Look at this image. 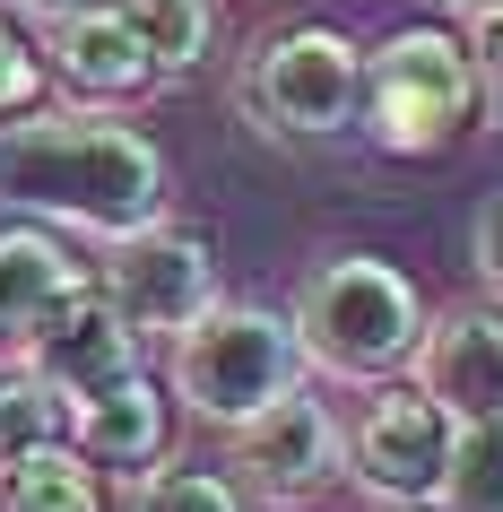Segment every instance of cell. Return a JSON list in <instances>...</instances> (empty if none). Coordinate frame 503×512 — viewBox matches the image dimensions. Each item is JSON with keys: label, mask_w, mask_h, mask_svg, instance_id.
I'll return each instance as SVG.
<instances>
[{"label": "cell", "mask_w": 503, "mask_h": 512, "mask_svg": "<svg viewBox=\"0 0 503 512\" xmlns=\"http://www.w3.org/2000/svg\"><path fill=\"white\" fill-rule=\"evenodd\" d=\"M18 365L44 374L61 400L79 408V400H96V391H113L122 374H139V339L122 330V313H113V304L96 296V278H87L79 296H61L53 313H44V330L18 348Z\"/></svg>", "instance_id": "10"}, {"label": "cell", "mask_w": 503, "mask_h": 512, "mask_svg": "<svg viewBox=\"0 0 503 512\" xmlns=\"http://www.w3.org/2000/svg\"><path fill=\"white\" fill-rule=\"evenodd\" d=\"M87 287V261H70L61 252L53 226H0V356H18L44 330V313H53L61 296H79Z\"/></svg>", "instance_id": "12"}, {"label": "cell", "mask_w": 503, "mask_h": 512, "mask_svg": "<svg viewBox=\"0 0 503 512\" xmlns=\"http://www.w3.org/2000/svg\"><path fill=\"white\" fill-rule=\"evenodd\" d=\"M53 70H61V87H70L79 105H131V96L157 87V61L139 53L131 18H122L113 0H87L79 18L53 27Z\"/></svg>", "instance_id": "11"}, {"label": "cell", "mask_w": 503, "mask_h": 512, "mask_svg": "<svg viewBox=\"0 0 503 512\" xmlns=\"http://www.w3.org/2000/svg\"><path fill=\"white\" fill-rule=\"evenodd\" d=\"M131 512H252L226 469H191V460H157L131 478Z\"/></svg>", "instance_id": "17"}, {"label": "cell", "mask_w": 503, "mask_h": 512, "mask_svg": "<svg viewBox=\"0 0 503 512\" xmlns=\"http://www.w3.org/2000/svg\"><path fill=\"white\" fill-rule=\"evenodd\" d=\"M0 200L18 217L122 243L165 226L174 191H165V157L148 131L113 122L105 105H61V113L0 122Z\"/></svg>", "instance_id": "1"}, {"label": "cell", "mask_w": 503, "mask_h": 512, "mask_svg": "<svg viewBox=\"0 0 503 512\" xmlns=\"http://www.w3.org/2000/svg\"><path fill=\"white\" fill-rule=\"evenodd\" d=\"M304 374H313V365H304V339H295L287 313H269V304H226V296L174 339V356H165V391L217 434L252 426L261 408H278L287 391H304Z\"/></svg>", "instance_id": "3"}, {"label": "cell", "mask_w": 503, "mask_h": 512, "mask_svg": "<svg viewBox=\"0 0 503 512\" xmlns=\"http://www.w3.org/2000/svg\"><path fill=\"white\" fill-rule=\"evenodd\" d=\"M486 105L477 96V53H460V35L443 27H399L391 44L365 53V139L382 157H434L469 131V113Z\"/></svg>", "instance_id": "4"}, {"label": "cell", "mask_w": 503, "mask_h": 512, "mask_svg": "<svg viewBox=\"0 0 503 512\" xmlns=\"http://www.w3.org/2000/svg\"><path fill=\"white\" fill-rule=\"evenodd\" d=\"M295 339L304 365L330 382H399L417 365L425 339V296L417 278L391 270L382 252H330L304 287H295Z\"/></svg>", "instance_id": "2"}, {"label": "cell", "mask_w": 503, "mask_h": 512, "mask_svg": "<svg viewBox=\"0 0 503 512\" xmlns=\"http://www.w3.org/2000/svg\"><path fill=\"white\" fill-rule=\"evenodd\" d=\"M477 278H486V287H495L503 296V200H486V209H477Z\"/></svg>", "instance_id": "20"}, {"label": "cell", "mask_w": 503, "mask_h": 512, "mask_svg": "<svg viewBox=\"0 0 503 512\" xmlns=\"http://www.w3.org/2000/svg\"><path fill=\"white\" fill-rule=\"evenodd\" d=\"M235 105L261 122L269 139H287V148H321V139H339L365 105V44L339 27H287L269 35L261 53L243 61L235 79Z\"/></svg>", "instance_id": "5"}, {"label": "cell", "mask_w": 503, "mask_h": 512, "mask_svg": "<svg viewBox=\"0 0 503 512\" xmlns=\"http://www.w3.org/2000/svg\"><path fill=\"white\" fill-rule=\"evenodd\" d=\"M131 18L139 53L157 61V79H191L217 44V0H113Z\"/></svg>", "instance_id": "15"}, {"label": "cell", "mask_w": 503, "mask_h": 512, "mask_svg": "<svg viewBox=\"0 0 503 512\" xmlns=\"http://www.w3.org/2000/svg\"><path fill=\"white\" fill-rule=\"evenodd\" d=\"M70 443H79L96 469H122V478L157 469L165 460V391L148 374H122L113 391H96V400L70 408Z\"/></svg>", "instance_id": "13"}, {"label": "cell", "mask_w": 503, "mask_h": 512, "mask_svg": "<svg viewBox=\"0 0 503 512\" xmlns=\"http://www.w3.org/2000/svg\"><path fill=\"white\" fill-rule=\"evenodd\" d=\"M87 278H96V296L122 313V330H131L139 348H148V339L174 348V339L217 304V261H209V243L183 235V226H148V235L105 243V261Z\"/></svg>", "instance_id": "7"}, {"label": "cell", "mask_w": 503, "mask_h": 512, "mask_svg": "<svg viewBox=\"0 0 503 512\" xmlns=\"http://www.w3.org/2000/svg\"><path fill=\"white\" fill-rule=\"evenodd\" d=\"M339 469H347V426L330 417L321 391H287L252 426H235V486L261 504H287V512L313 504Z\"/></svg>", "instance_id": "8"}, {"label": "cell", "mask_w": 503, "mask_h": 512, "mask_svg": "<svg viewBox=\"0 0 503 512\" xmlns=\"http://www.w3.org/2000/svg\"><path fill=\"white\" fill-rule=\"evenodd\" d=\"M35 96H44V70H35V53L18 44L9 9H0V122L9 113H35Z\"/></svg>", "instance_id": "19"}, {"label": "cell", "mask_w": 503, "mask_h": 512, "mask_svg": "<svg viewBox=\"0 0 503 512\" xmlns=\"http://www.w3.org/2000/svg\"><path fill=\"white\" fill-rule=\"evenodd\" d=\"M477 96H486V113L503 122V18L486 27V44H477Z\"/></svg>", "instance_id": "21"}, {"label": "cell", "mask_w": 503, "mask_h": 512, "mask_svg": "<svg viewBox=\"0 0 503 512\" xmlns=\"http://www.w3.org/2000/svg\"><path fill=\"white\" fill-rule=\"evenodd\" d=\"M417 391L451 426H503V313L495 304H443L417 339Z\"/></svg>", "instance_id": "9"}, {"label": "cell", "mask_w": 503, "mask_h": 512, "mask_svg": "<svg viewBox=\"0 0 503 512\" xmlns=\"http://www.w3.org/2000/svg\"><path fill=\"white\" fill-rule=\"evenodd\" d=\"M0 9H18V18H35V27H61V18H79L87 0H0Z\"/></svg>", "instance_id": "22"}, {"label": "cell", "mask_w": 503, "mask_h": 512, "mask_svg": "<svg viewBox=\"0 0 503 512\" xmlns=\"http://www.w3.org/2000/svg\"><path fill=\"white\" fill-rule=\"evenodd\" d=\"M0 512H105L96 460L79 443H44V452L0 460Z\"/></svg>", "instance_id": "14"}, {"label": "cell", "mask_w": 503, "mask_h": 512, "mask_svg": "<svg viewBox=\"0 0 503 512\" xmlns=\"http://www.w3.org/2000/svg\"><path fill=\"white\" fill-rule=\"evenodd\" d=\"M44 443H70V400H61L44 374L9 365V374H0V460L44 452Z\"/></svg>", "instance_id": "16"}, {"label": "cell", "mask_w": 503, "mask_h": 512, "mask_svg": "<svg viewBox=\"0 0 503 512\" xmlns=\"http://www.w3.org/2000/svg\"><path fill=\"white\" fill-rule=\"evenodd\" d=\"M451 443H460V426L425 400L417 382L408 391L382 382L373 408L356 417V434H347V478L365 486L382 512H434L451 495Z\"/></svg>", "instance_id": "6"}, {"label": "cell", "mask_w": 503, "mask_h": 512, "mask_svg": "<svg viewBox=\"0 0 503 512\" xmlns=\"http://www.w3.org/2000/svg\"><path fill=\"white\" fill-rule=\"evenodd\" d=\"M443 504L451 512H503V426H460Z\"/></svg>", "instance_id": "18"}, {"label": "cell", "mask_w": 503, "mask_h": 512, "mask_svg": "<svg viewBox=\"0 0 503 512\" xmlns=\"http://www.w3.org/2000/svg\"><path fill=\"white\" fill-rule=\"evenodd\" d=\"M443 9H460L469 27H495V18H503V0H443Z\"/></svg>", "instance_id": "23"}]
</instances>
